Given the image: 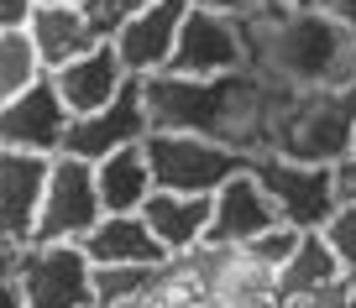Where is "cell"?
I'll list each match as a JSON object with an SVG mask.
<instances>
[{
  "mask_svg": "<svg viewBox=\"0 0 356 308\" xmlns=\"http://www.w3.org/2000/svg\"><path fill=\"white\" fill-rule=\"evenodd\" d=\"M37 6H84V0H37Z\"/></svg>",
  "mask_w": 356,
  "mask_h": 308,
  "instance_id": "cell-33",
  "label": "cell"
},
{
  "mask_svg": "<svg viewBox=\"0 0 356 308\" xmlns=\"http://www.w3.org/2000/svg\"><path fill=\"white\" fill-rule=\"evenodd\" d=\"M147 162H152L157 194H200L215 198L231 178H241L252 167V157L236 146L204 142V136H178V131H152L142 142Z\"/></svg>",
  "mask_w": 356,
  "mask_h": 308,
  "instance_id": "cell-3",
  "label": "cell"
},
{
  "mask_svg": "<svg viewBox=\"0 0 356 308\" xmlns=\"http://www.w3.org/2000/svg\"><path fill=\"white\" fill-rule=\"evenodd\" d=\"M152 136V121H147L142 105V78H126V89L115 94V105H105L100 115H84V121L68 126L63 157H79V162H105V157L126 152V146H142Z\"/></svg>",
  "mask_w": 356,
  "mask_h": 308,
  "instance_id": "cell-8",
  "label": "cell"
},
{
  "mask_svg": "<svg viewBox=\"0 0 356 308\" xmlns=\"http://www.w3.org/2000/svg\"><path fill=\"white\" fill-rule=\"evenodd\" d=\"M37 0H0V26H26Z\"/></svg>",
  "mask_w": 356,
  "mask_h": 308,
  "instance_id": "cell-30",
  "label": "cell"
},
{
  "mask_svg": "<svg viewBox=\"0 0 356 308\" xmlns=\"http://www.w3.org/2000/svg\"><path fill=\"white\" fill-rule=\"evenodd\" d=\"M210 204L215 209H210L204 246H220V251H241V246H252L257 235H267L273 225H283L278 209H273V198H267V188L252 178V167H246L241 178H231Z\"/></svg>",
  "mask_w": 356,
  "mask_h": 308,
  "instance_id": "cell-12",
  "label": "cell"
},
{
  "mask_svg": "<svg viewBox=\"0 0 356 308\" xmlns=\"http://www.w3.org/2000/svg\"><path fill=\"white\" fill-rule=\"evenodd\" d=\"M0 251H6V246H0Z\"/></svg>",
  "mask_w": 356,
  "mask_h": 308,
  "instance_id": "cell-36",
  "label": "cell"
},
{
  "mask_svg": "<svg viewBox=\"0 0 356 308\" xmlns=\"http://www.w3.org/2000/svg\"><path fill=\"white\" fill-rule=\"evenodd\" d=\"M241 68H246L241 22H225V16H210V11H189V22H184V32H178V47H173L168 74L225 78V74H241Z\"/></svg>",
  "mask_w": 356,
  "mask_h": 308,
  "instance_id": "cell-11",
  "label": "cell"
},
{
  "mask_svg": "<svg viewBox=\"0 0 356 308\" xmlns=\"http://www.w3.org/2000/svg\"><path fill=\"white\" fill-rule=\"evenodd\" d=\"M42 78H47V68H42V58H37L26 26H6V32H0V105L22 99L26 89L42 84Z\"/></svg>",
  "mask_w": 356,
  "mask_h": 308,
  "instance_id": "cell-19",
  "label": "cell"
},
{
  "mask_svg": "<svg viewBox=\"0 0 356 308\" xmlns=\"http://www.w3.org/2000/svg\"><path fill=\"white\" fill-rule=\"evenodd\" d=\"M142 6H152V0H84V16L95 22V32H100L105 42H111V37L121 32V26L131 22V16L142 11Z\"/></svg>",
  "mask_w": 356,
  "mask_h": 308,
  "instance_id": "cell-24",
  "label": "cell"
},
{
  "mask_svg": "<svg viewBox=\"0 0 356 308\" xmlns=\"http://www.w3.org/2000/svg\"><path fill=\"white\" fill-rule=\"evenodd\" d=\"M0 308H26L16 293V251H0Z\"/></svg>",
  "mask_w": 356,
  "mask_h": 308,
  "instance_id": "cell-27",
  "label": "cell"
},
{
  "mask_svg": "<svg viewBox=\"0 0 356 308\" xmlns=\"http://www.w3.org/2000/svg\"><path fill=\"white\" fill-rule=\"evenodd\" d=\"M79 251L89 256V266H163L168 262V251L157 246V235L147 230L142 214H105L79 241Z\"/></svg>",
  "mask_w": 356,
  "mask_h": 308,
  "instance_id": "cell-15",
  "label": "cell"
},
{
  "mask_svg": "<svg viewBox=\"0 0 356 308\" xmlns=\"http://www.w3.org/2000/svg\"><path fill=\"white\" fill-rule=\"evenodd\" d=\"M246 68L293 89H341L356 74V32L330 22L325 11H273L241 22Z\"/></svg>",
  "mask_w": 356,
  "mask_h": 308,
  "instance_id": "cell-1",
  "label": "cell"
},
{
  "mask_svg": "<svg viewBox=\"0 0 356 308\" xmlns=\"http://www.w3.org/2000/svg\"><path fill=\"white\" fill-rule=\"evenodd\" d=\"M314 11H325L330 22H341L346 32H356V0H320Z\"/></svg>",
  "mask_w": 356,
  "mask_h": 308,
  "instance_id": "cell-29",
  "label": "cell"
},
{
  "mask_svg": "<svg viewBox=\"0 0 356 308\" xmlns=\"http://www.w3.org/2000/svg\"><path fill=\"white\" fill-rule=\"evenodd\" d=\"M252 178L267 188L273 209L283 225L293 230H325L330 214L341 209V194H335V167H314V162H289L278 152L252 157Z\"/></svg>",
  "mask_w": 356,
  "mask_h": 308,
  "instance_id": "cell-4",
  "label": "cell"
},
{
  "mask_svg": "<svg viewBox=\"0 0 356 308\" xmlns=\"http://www.w3.org/2000/svg\"><path fill=\"white\" fill-rule=\"evenodd\" d=\"M68 105L58 99L53 78L32 84L22 99L0 105V152H22V157H63L68 142Z\"/></svg>",
  "mask_w": 356,
  "mask_h": 308,
  "instance_id": "cell-7",
  "label": "cell"
},
{
  "mask_svg": "<svg viewBox=\"0 0 356 308\" xmlns=\"http://www.w3.org/2000/svg\"><path fill=\"white\" fill-rule=\"evenodd\" d=\"M325 241H330V251L341 256V266L346 272H356V198H346L341 209L330 214V225H325Z\"/></svg>",
  "mask_w": 356,
  "mask_h": 308,
  "instance_id": "cell-23",
  "label": "cell"
},
{
  "mask_svg": "<svg viewBox=\"0 0 356 308\" xmlns=\"http://www.w3.org/2000/svg\"><path fill=\"white\" fill-rule=\"evenodd\" d=\"M47 167H53V157L0 152V246L6 251L37 246L42 198H47Z\"/></svg>",
  "mask_w": 356,
  "mask_h": 308,
  "instance_id": "cell-10",
  "label": "cell"
},
{
  "mask_svg": "<svg viewBox=\"0 0 356 308\" xmlns=\"http://www.w3.org/2000/svg\"><path fill=\"white\" fill-rule=\"evenodd\" d=\"M346 308H356V272H346Z\"/></svg>",
  "mask_w": 356,
  "mask_h": 308,
  "instance_id": "cell-32",
  "label": "cell"
},
{
  "mask_svg": "<svg viewBox=\"0 0 356 308\" xmlns=\"http://www.w3.org/2000/svg\"><path fill=\"white\" fill-rule=\"evenodd\" d=\"M0 32H6V26H0Z\"/></svg>",
  "mask_w": 356,
  "mask_h": 308,
  "instance_id": "cell-35",
  "label": "cell"
},
{
  "mask_svg": "<svg viewBox=\"0 0 356 308\" xmlns=\"http://www.w3.org/2000/svg\"><path fill=\"white\" fill-rule=\"evenodd\" d=\"M335 194H341V204L356 198V142H351V152L335 162Z\"/></svg>",
  "mask_w": 356,
  "mask_h": 308,
  "instance_id": "cell-28",
  "label": "cell"
},
{
  "mask_svg": "<svg viewBox=\"0 0 356 308\" xmlns=\"http://www.w3.org/2000/svg\"><path fill=\"white\" fill-rule=\"evenodd\" d=\"M341 277H346L341 256L330 251V241H325L320 230H309L299 241V251H293V262L278 272V303L283 298H299V293H314V287H325V282H341Z\"/></svg>",
  "mask_w": 356,
  "mask_h": 308,
  "instance_id": "cell-18",
  "label": "cell"
},
{
  "mask_svg": "<svg viewBox=\"0 0 356 308\" xmlns=\"http://www.w3.org/2000/svg\"><path fill=\"white\" fill-rule=\"evenodd\" d=\"M95 266L79 246H26L16 251V293L26 308H95Z\"/></svg>",
  "mask_w": 356,
  "mask_h": 308,
  "instance_id": "cell-5",
  "label": "cell"
},
{
  "mask_svg": "<svg viewBox=\"0 0 356 308\" xmlns=\"http://www.w3.org/2000/svg\"><path fill=\"white\" fill-rule=\"evenodd\" d=\"M184 22H189V0H152V6H142V11L111 37L115 58H121V68H126V78L168 74Z\"/></svg>",
  "mask_w": 356,
  "mask_h": 308,
  "instance_id": "cell-9",
  "label": "cell"
},
{
  "mask_svg": "<svg viewBox=\"0 0 356 308\" xmlns=\"http://www.w3.org/2000/svg\"><path fill=\"white\" fill-rule=\"evenodd\" d=\"M267 6H273V11H314L320 0H267Z\"/></svg>",
  "mask_w": 356,
  "mask_h": 308,
  "instance_id": "cell-31",
  "label": "cell"
},
{
  "mask_svg": "<svg viewBox=\"0 0 356 308\" xmlns=\"http://www.w3.org/2000/svg\"><path fill=\"white\" fill-rule=\"evenodd\" d=\"M152 303L157 308H200L210 303V293H204V282L194 277V266L178 256V262H163L152 277Z\"/></svg>",
  "mask_w": 356,
  "mask_h": 308,
  "instance_id": "cell-21",
  "label": "cell"
},
{
  "mask_svg": "<svg viewBox=\"0 0 356 308\" xmlns=\"http://www.w3.org/2000/svg\"><path fill=\"white\" fill-rule=\"evenodd\" d=\"M157 266H95V308H131L152 293Z\"/></svg>",
  "mask_w": 356,
  "mask_h": 308,
  "instance_id": "cell-20",
  "label": "cell"
},
{
  "mask_svg": "<svg viewBox=\"0 0 356 308\" xmlns=\"http://www.w3.org/2000/svg\"><path fill=\"white\" fill-rule=\"evenodd\" d=\"M210 198L200 194H152L147 198V230L157 235V246L168 251V262H178V256H189L204 246V230H210Z\"/></svg>",
  "mask_w": 356,
  "mask_h": 308,
  "instance_id": "cell-16",
  "label": "cell"
},
{
  "mask_svg": "<svg viewBox=\"0 0 356 308\" xmlns=\"http://www.w3.org/2000/svg\"><path fill=\"white\" fill-rule=\"evenodd\" d=\"M189 11H210V16H225V22H252V16L267 11V0H189Z\"/></svg>",
  "mask_w": 356,
  "mask_h": 308,
  "instance_id": "cell-25",
  "label": "cell"
},
{
  "mask_svg": "<svg viewBox=\"0 0 356 308\" xmlns=\"http://www.w3.org/2000/svg\"><path fill=\"white\" fill-rule=\"evenodd\" d=\"M283 308H346V277H341V282H325V287H314V293L283 298Z\"/></svg>",
  "mask_w": 356,
  "mask_h": 308,
  "instance_id": "cell-26",
  "label": "cell"
},
{
  "mask_svg": "<svg viewBox=\"0 0 356 308\" xmlns=\"http://www.w3.org/2000/svg\"><path fill=\"white\" fill-rule=\"evenodd\" d=\"M356 142V89H304L289 94L283 105L273 152L289 162H314V167H335Z\"/></svg>",
  "mask_w": 356,
  "mask_h": 308,
  "instance_id": "cell-2",
  "label": "cell"
},
{
  "mask_svg": "<svg viewBox=\"0 0 356 308\" xmlns=\"http://www.w3.org/2000/svg\"><path fill=\"white\" fill-rule=\"evenodd\" d=\"M299 241H304V230H293V225H273L267 235H257L252 246H241L246 256H252L257 266H267V272L278 277L283 266L293 262V251H299Z\"/></svg>",
  "mask_w": 356,
  "mask_h": 308,
  "instance_id": "cell-22",
  "label": "cell"
},
{
  "mask_svg": "<svg viewBox=\"0 0 356 308\" xmlns=\"http://www.w3.org/2000/svg\"><path fill=\"white\" fill-rule=\"evenodd\" d=\"M100 220H105V204H100V188H95V167L79 162V157H53L37 241H47V246H79Z\"/></svg>",
  "mask_w": 356,
  "mask_h": 308,
  "instance_id": "cell-6",
  "label": "cell"
},
{
  "mask_svg": "<svg viewBox=\"0 0 356 308\" xmlns=\"http://www.w3.org/2000/svg\"><path fill=\"white\" fill-rule=\"evenodd\" d=\"M95 188H100L105 214H142L147 198L157 194L152 183V162H147L142 146H126V152L95 162Z\"/></svg>",
  "mask_w": 356,
  "mask_h": 308,
  "instance_id": "cell-17",
  "label": "cell"
},
{
  "mask_svg": "<svg viewBox=\"0 0 356 308\" xmlns=\"http://www.w3.org/2000/svg\"><path fill=\"white\" fill-rule=\"evenodd\" d=\"M26 37H32V47H37V58H42L47 74L68 68L74 58H84L89 47L105 42V37L95 32V22L84 16V6H32Z\"/></svg>",
  "mask_w": 356,
  "mask_h": 308,
  "instance_id": "cell-14",
  "label": "cell"
},
{
  "mask_svg": "<svg viewBox=\"0 0 356 308\" xmlns=\"http://www.w3.org/2000/svg\"><path fill=\"white\" fill-rule=\"evenodd\" d=\"M58 89V99L68 105V115L74 121H84V115H100L105 105H115V94L126 89V68L121 58H115L111 42L89 47L84 58H74L68 68H58V74H47Z\"/></svg>",
  "mask_w": 356,
  "mask_h": 308,
  "instance_id": "cell-13",
  "label": "cell"
},
{
  "mask_svg": "<svg viewBox=\"0 0 356 308\" xmlns=\"http://www.w3.org/2000/svg\"><path fill=\"white\" fill-rule=\"evenodd\" d=\"M351 89H356V74H351Z\"/></svg>",
  "mask_w": 356,
  "mask_h": 308,
  "instance_id": "cell-34",
  "label": "cell"
}]
</instances>
